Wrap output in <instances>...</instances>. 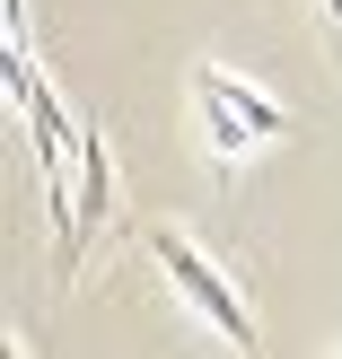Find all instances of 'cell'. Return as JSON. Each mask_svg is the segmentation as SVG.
Returning a JSON list of instances; mask_svg holds the SVG:
<instances>
[{
	"instance_id": "cell-1",
	"label": "cell",
	"mask_w": 342,
	"mask_h": 359,
	"mask_svg": "<svg viewBox=\"0 0 342 359\" xmlns=\"http://www.w3.org/2000/svg\"><path fill=\"white\" fill-rule=\"evenodd\" d=\"M150 255H158V272H167V290L185 298V307L202 316L211 333H228L237 351H255V342H263V333H255V316H246V298H237V280H228L220 263H211L202 245L185 237V228H158V237H150Z\"/></svg>"
},
{
	"instance_id": "cell-2",
	"label": "cell",
	"mask_w": 342,
	"mask_h": 359,
	"mask_svg": "<svg viewBox=\"0 0 342 359\" xmlns=\"http://www.w3.org/2000/svg\"><path fill=\"white\" fill-rule=\"evenodd\" d=\"M114 219V158H105V140L88 132L79 140V228H70V245H62V272H79V255H88V237Z\"/></svg>"
},
{
	"instance_id": "cell-3",
	"label": "cell",
	"mask_w": 342,
	"mask_h": 359,
	"mask_svg": "<svg viewBox=\"0 0 342 359\" xmlns=\"http://www.w3.org/2000/svg\"><path fill=\"white\" fill-rule=\"evenodd\" d=\"M193 79H202V88H220V97L237 105L246 123H255V140H290V105H272V97L255 88V79H228L220 62H193Z\"/></svg>"
},
{
	"instance_id": "cell-4",
	"label": "cell",
	"mask_w": 342,
	"mask_h": 359,
	"mask_svg": "<svg viewBox=\"0 0 342 359\" xmlns=\"http://www.w3.org/2000/svg\"><path fill=\"white\" fill-rule=\"evenodd\" d=\"M193 97H202V132H211V158H228V167H237V158L255 149V123H246L237 105L220 97V88H202V79H193Z\"/></svg>"
},
{
	"instance_id": "cell-5",
	"label": "cell",
	"mask_w": 342,
	"mask_h": 359,
	"mask_svg": "<svg viewBox=\"0 0 342 359\" xmlns=\"http://www.w3.org/2000/svg\"><path fill=\"white\" fill-rule=\"evenodd\" d=\"M0 18H9V35H27V0H0Z\"/></svg>"
},
{
	"instance_id": "cell-6",
	"label": "cell",
	"mask_w": 342,
	"mask_h": 359,
	"mask_svg": "<svg viewBox=\"0 0 342 359\" xmlns=\"http://www.w3.org/2000/svg\"><path fill=\"white\" fill-rule=\"evenodd\" d=\"M316 9H325V18H342V0H316Z\"/></svg>"
}]
</instances>
